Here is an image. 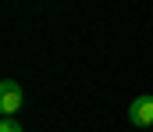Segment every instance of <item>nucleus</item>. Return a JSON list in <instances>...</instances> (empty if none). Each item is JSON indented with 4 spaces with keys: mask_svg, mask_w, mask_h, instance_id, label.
I'll use <instances>...</instances> for the list:
<instances>
[{
    "mask_svg": "<svg viewBox=\"0 0 153 132\" xmlns=\"http://www.w3.org/2000/svg\"><path fill=\"white\" fill-rule=\"evenodd\" d=\"M22 104H25V89L14 79H4L0 82V111H4V118H14L22 111Z\"/></svg>",
    "mask_w": 153,
    "mask_h": 132,
    "instance_id": "f257e3e1",
    "label": "nucleus"
},
{
    "mask_svg": "<svg viewBox=\"0 0 153 132\" xmlns=\"http://www.w3.org/2000/svg\"><path fill=\"white\" fill-rule=\"evenodd\" d=\"M128 122L135 125V129H153V96H135L132 104H128Z\"/></svg>",
    "mask_w": 153,
    "mask_h": 132,
    "instance_id": "f03ea898",
    "label": "nucleus"
},
{
    "mask_svg": "<svg viewBox=\"0 0 153 132\" xmlns=\"http://www.w3.org/2000/svg\"><path fill=\"white\" fill-rule=\"evenodd\" d=\"M0 132H25V129H22L14 118H4V122H0Z\"/></svg>",
    "mask_w": 153,
    "mask_h": 132,
    "instance_id": "7ed1b4c3",
    "label": "nucleus"
}]
</instances>
